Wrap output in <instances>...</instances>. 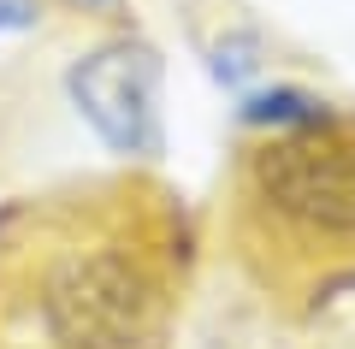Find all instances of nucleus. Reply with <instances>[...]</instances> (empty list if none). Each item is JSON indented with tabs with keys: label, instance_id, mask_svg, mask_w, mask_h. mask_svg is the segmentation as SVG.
I'll return each mask as SVG.
<instances>
[{
	"label": "nucleus",
	"instance_id": "nucleus-1",
	"mask_svg": "<svg viewBox=\"0 0 355 349\" xmlns=\"http://www.w3.org/2000/svg\"><path fill=\"white\" fill-rule=\"evenodd\" d=\"M196 237L166 178H71L0 207V349H166Z\"/></svg>",
	"mask_w": 355,
	"mask_h": 349
},
{
	"label": "nucleus",
	"instance_id": "nucleus-2",
	"mask_svg": "<svg viewBox=\"0 0 355 349\" xmlns=\"http://www.w3.org/2000/svg\"><path fill=\"white\" fill-rule=\"evenodd\" d=\"M225 237L266 296L326 302L355 284V119L320 107L243 142L225 178Z\"/></svg>",
	"mask_w": 355,
	"mask_h": 349
},
{
	"label": "nucleus",
	"instance_id": "nucleus-3",
	"mask_svg": "<svg viewBox=\"0 0 355 349\" xmlns=\"http://www.w3.org/2000/svg\"><path fill=\"white\" fill-rule=\"evenodd\" d=\"M71 101L119 154H160V60L142 42H107L71 65Z\"/></svg>",
	"mask_w": 355,
	"mask_h": 349
},
{
	"label": "nucleus",
	"instance_id": "nucleus-4",
	"mask_svg": "<svg viewBox=\"0 0 355 349\" xmlns=\"http://www.w3.org/2000/svg\"><path fill=\"white\" fill-rule=\"evenodd\" d=\"M42 18V0H0V30H30Z\"/></svg>",
	"mask_w": 355,
	"mask_h": 349
}]
</instances>
